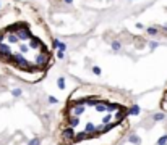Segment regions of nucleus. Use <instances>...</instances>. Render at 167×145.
<instances>
[{
    "instance_id": "2",
    "label": "nucleus",
    "mask_w": 167,
    "mask_h": 145,
    "mask_svg": "<svg viewBox=\"0 0 167 145\" xmlns=\"http://www.w3.org/2000/svg\"><path fill=\"white\" fill-rule=\"evenodd\" d=\"M57 44L42 13L26 0H0V65L16 79L37 84L55 63Z\"/></svg>"
},
{
    "instance_id": "3",
    "label": "nucleus",
    "mask_w": 167,
    "mask_h": 145,
    "mask_svg": "<svg viewBox=\"0 0 167 145\" xmlns=\"http://www.w3.org/2000/svg\"><path fill=\"white\" fill-rule=\"evenodd\" d=\"M159 108L162 110L164 113H167V85L162 92V97H161V102H159Z\"/></svg>"
},
{
    "instance_id": "1",
    "label": "nucleus",
    "mask_w": 167,
    "mask_h": 145,
    "mask_svg": "<svg viewBox=\"0 0 167 145\" xmlns=\"http://www.w3.org/2000/svg\"><path fill=\"white\" fill-rule=\"evenodd\" d=\"M135 98L106 84H79L65 98L52 124L55 145H120L131 127Z\"/></svg>"
}]
</instances>
